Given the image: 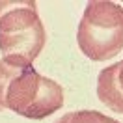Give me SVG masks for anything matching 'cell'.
<instances>
[{
  "mask_svg": "<svg viewBox=\"0 0 123 123\" xmlns=\"http://www.w3.org/2000/svg\"><path fill=\"white\" fill-rule=\"evenodd\" d=\"M47 43V30L32 0L0 2V52L17 67H30Z\"/></svg>",
  "mask_w": 123,
  "mask_h": 123,
  "instance_id": "obj_1",
  "label": "cell"
},
{
  "mask_svg": "<svg viewBox=\"0 0 123 123\" xmlns=\"http://www.w3.org/2000/svg\"><path fill=\"white\" fill-rule=\"evenodd\" d=\"M77 43L93 62L116 58L123 50V8L108 0L88 2L77 28Z\"/></svg>",
  "mask_w": 123,
  "mask_h": 123,
  "instance_id": "obj_2",
  "label": "cell"
},
{
  "mask_svg": "<svg viewBox=\"0 0 123 123\" xmlns=\"http://www.w3.org/2000/svg\"><path fill=\"white\" fill-rule=\"evenodd\" d=\"M63 106V88L56 80L24 67L8 88L6 108L28 119H43Z\"/></svg>",
  "mask_w": 123,
  "mask_h": 123,
  "instance_id": "obj_3",
  "label": "cell"
},
{
  "mask_svg": "<svg viewBox=\"0 0 123 123\" xmlns=\"http://www.w3.org/2000/svg\"><path fill=\"white\" fill-rule=\"evenodd\" d=\"M97 97L112 112L123 114V95L117 86V63H112L99 71L97 77Z\"/></svg>",
  "mask_w": 123,
  "mask_h": 123,
  "instance_id": "obj_4",
  "label": "cell"
},
{
  "mask_svg": "<svg viewBox=\"0 0 123 123\" xmlns=\"http://www.w3.org/2000/svg\"><path fill=\"white\" fill-rule=\"evenodd\" d=\"M54 123H119V121L105 116L103 112H97V110H78V112L63 114Z\"/></svg>",
  "mask_w": 123,
  "mask_h": 123,
  "instance_id": "obj_5",
  "label": "cell"
},
{
  "mask_svg": "<svg viewBox=\"0 0 123 123\" xmlns=\"http://www.w3.org/2000/svg\"><path fill=\"white\" fill-rule=\"evenodd\" d=\"M24 67H17L13 63H9L6 60H0V112L6 110V95H8V88L11 84V80L21 73Z\"/></svg>",
  "mask_w": 123,
  "mask_h": 123,
  "instance_id": "obj_6",
  "label": "cell"
},
{
  "mask_svg": "<svg viewBox=\"0 0 123 123\" xmlns=\"http://www.w3.org/2000/svg\"><path fill=\"white\" fill-rule=\"evenodd\" d=\"M116 63H117V86H119V92L123 95V60L116 62Z\"/></svg>",
  "mask_w": 123,
  "mask_h": 123,
  "instance_id": "obj_7",
  "label": "cell"
}]
</instances>
